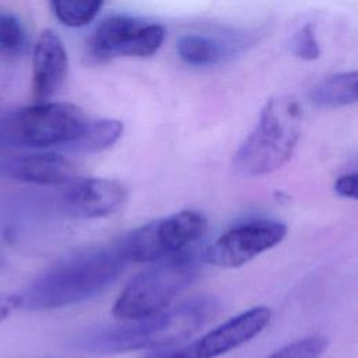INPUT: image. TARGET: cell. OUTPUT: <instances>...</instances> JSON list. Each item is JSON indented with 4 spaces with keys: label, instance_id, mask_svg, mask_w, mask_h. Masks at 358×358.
I'll list each match as a JSON object with an SVG mask.
<instances>
[{
    "label": "cell",
    "instance_id": "obj_1",
    "mask_svg": "<svg viewBox=\"0 0 358 358\" xmlns=\"http://www.w3.org/2000/svg\"><path fill=\"white\" fill-rule=\"evenodd\" d=\"M119 242L70 253L42 271L21 294V306L55 309L83 302L108 288L126 268Z\"/></svg>",
    "mask_w": 358,
    "mask_h": 358
},
{
    "label": "cell",
    "instance_id": "obj_2",
    "mask_svg": "<svg viewBox=\"0 0 358 358\" xmlns=\"http://www.w3.org/2000/svg\"><path fill=\"white\" fill-rule=\"evenodd\" d=\"M220 310L213 296H196L169 310L127 320L123 324H108L81 334L77 348L98 355L150 350L176 344L207 324Z\"/></svg>",
    "mask_w": 358,
    "mask_h": 358
},
{
    "label": "cell",
    "instance_id": "obj_3",
    "mask_svg": "<svg viewBox=\"0 0 358 358\" xmlns=\"http://www.w3.org/2000/svg\"><path fill=\"white\" fill-rule=\"evenodd\" d=\"M302 110L291 95L266 102L259 123L234 158L235 171L246 176L267 175L288 162L301 134Z\"/></svg>",
    "mask_w": 358,
    "mask_h": 358
},
{
    "label": "cell",
    "instance_id": "obj_4",
    "mask_svg": "<svg viewBox=\"0 0 358 358\" xmlns=\"http://www.w3.org/2000/svg\"><path fill=\"white\" fill-rule=\"evenodd\" d=\"M199 274V263L190 253L182 252L162 259L134 277L113 303V316L133 320L161 312L186 289Z\"/></svg>",
    "mask_w": 358,
    "mask_h": 358
},
{
    "label": "cell",
    "instance_id": "obj_5",
    "mask_svg": "<svg viewBox=\"0 0 358 358\" xmlns=\"http://www.w3.org/2000/svg\"><path fill=\"white\" fill-rule=\"evenodd\" d=\"M87 122L77 105L45 101L7 115L0 124V136L17 147L67 145L81 134Z\"/></svg>",
    "mask_w": 358,
    "mask_h": 358
},
{
    "label": "cell",
    "instance_id": "obj_6",
    "mask_svg": "<svg viewBox=\"0 0 358 358\" xmlns=\"http://www.w3.org/2000/svg\"><path fill=\"white\" fill-rule=\"evenodd\" d=\"M206 231L207 218L201 213L183 210L144 224L117 242L129 262L148 263L186 252Z\"/></svg>",
    "mask_w": 358,
    "mask_h": 358
},
{
    "label": "cell",
    "instance_id": "obj_7",
    "mask_svg": "<svg viewBox=\"0 0 358 358\" xmlns=\"http://www.w3.org/2000/svg\"><path fill=\"white\" fill-rule=\"evenodd\" d=\"M165 39V29L157 22L115 14L102 20L90 38V55L98 62L117 56L147 57L154 55Z\"/></svg>",
    "mask_w": 358,
    "mask_h": 358
},
{
    "label": "cell",
    "instance_id": "obj_8",
    "mask_svg": "<svg viewBox=\"0 0 358 358\" xmlns=\"http://www.w3.org/2000/svg\"><path fill=\"white\" fill-rule=\"evenodd\" d=\"M287 227L275 220L257 218L241 222L221 234L206 250L204 260L213 266L235 268L277 246Z\"/></svg>",
    "mask_w": 358,
    "mask_h": 358
},
{
    "label": "cell",
    "instance_id": "obj_9",
    "mask_svg": "<svg viewBox=\"0 0 358 358\" xmlns=\"http://www.w3.org/2000/svg\"><path fill=\"white\" fill-rule=\"evenodd\" d=\"M270 317L271 310L267 306H255L228 319L192 343L140 358H217L255 338L268 324Z\"/></svg>",
    "mask_w": 358,
    "mask_h": 358
},
{
    "label": "cell",
    "instance_id": "obj_10",
    "mask_svg": "<svg viewBox=\"0 0 358 358\" xmlns=\"http://www.w3.org/2000/svg\"><path fill=\"white\" fill-rule=\"evenodd\" d=\"M126 187L112 179H81L62 194L63 210L77 218H101L117 211L126 201Z\"/></svg>",
    "mask_w": 358,
    "mask_h": 358
},
{
    "label": "cell",
    "instance_id": "obj_11",
    "mask_svg": "<svg viewBox=\"0 0 358 358\" xmlns=\"http://www.w3.org/2000/svg\"><path fill=\"white\" fill-rule=\"evenodd\" d=\"M69 57L59 35L52 29L39 34L32 55V95L36 102L52 98L63 85Z\"/></svg>",
    "mask_w": 358,
    "mask_h": 358
},
{
    "label": "cell",
    "instance_id": "obj_12",
    "mask_svg": "<svg viewBox=\"0 0 358 358\" xmlns=\"http://www.w3.org/2000/svg\"><path fill=\"white\" fill-rule=\"evenodd\" d=\"M1 172L15 180L35 185H63L73 179L76 166L57 152H31L8 158Z\"/></svg>",
    "mask_w": 358,
    "mask_h": 358
},
{
    "label": "cell",
    "instance_id": "obj_13",
    "mask_svg": "<svg viewBox=\"0 0 358 358\" xmlns=\"http://www.w3.org/2000/svg\"><path fill=\"white\" fill-rule=\"evenodd\" d=\"M358 74L344 71L319 81L309 92L310 102L322 109H334L357 102Z\"/></svg>",
    "mask_w": 358,
    "mask_h": 358
},
{
    "label": "cell",
    "instance_id": "obj_14",
    "mask_svg": "<svg viewBox=\"0 0 358 358\" xmlns=\"http://www.w3.org/2000/svg\"><path fill=\"white\" fill-rule=\"evenodd\" d=\"M122 133L123 124L116 119L88 120L81 134L66 147L78 152H98L113 145Z\"/></svg>",
    "mask_w": 358,
    "mask_h": 358
},
{
    "label": "cell",
    "instance_id": "obj_15",
    "mask_svg": "<svg viewBox=\"0 0 358 358\" xmlns=\"http://www.w3.org/2000/svg\"><path fill=\"white\" fill-rule=\"evenodd\" d=\"M176 52L190 66H213L225 57V49L220 42L199 34L180 36L176 43Z\"/></svg>",
    "mask_w": 358,
    "mask_h": 358
},
{
    "label": "cell",
    "instance_id": "obj_16",
    "mask_svg": "<svg viewBox=\"0 0 358 358\" xmlns=\"http://www.w3.org/2000/svg\"><path fill=\"white\" fill-rule=\"evenodd\" d=\"M103 0H50L57 20L67 27H83L91 22Z\"/></svg>",
    "mask_w": 358,
    "mask_h": 358
},
{
    "label": "cell",
    "instance_id": "obj_17",
    "mask_svg": "<svg viewBox=\"0 0 358 358\" xmlns=\"http://www.w3.org/2000/svg\"><path fill=\"white\" fill-rule=\"evenodd\" d=\"M28 38L21 21L11 13L0 11V53L21 56L27 50Z\"/></svg>",
    "mask_w": 358,
    "mask_h": 358
},
{
    "label": "cell",
    "instance_id": "obj_18",
    "mask_svg": "<svg viewBox=\"0 0 358 358\" xmlns=\"http://www.w3.org/2000/svg\"><path fill=\"white\" fill-rule=\"evenodd\" d=\"M327 347V340L320 336H310L284 345L267 358H319Z\"/></svg>",
    "mask_w": 358,
    "mask_h": 358
},
{
    "label": "cell",
    "instance_id": "obj_19",
    "mask_svg": "<svg viewBox=\"0 0 358 358\" xmlns=\"http://www.w3.org/2000/svg\"><path fill=\"white\" fill-rule=\"evenodd\" d=\"M289 49L294 56L302 60H315L320 56V46L316 38L315 25H302L291 38Z\"/></svg>",
    "mask_w": 358,
    "mask_h": 358
},
{
    "label": "cell",
    "instance_id": "obj_20",
    "mask_svg": "<svg viewBox=\"0 0 358 358\" xmlns=\"http://www.w3.org/2000/svg\"><path fill=\"white\" fill-rule=\"evenodd\" d=\"M357 186H358V176L355 172H351L340 176L336 180L334 190L341 197L357 199Z\"/></svg>",
    "mask_w": 358,
    "mask_h": 358
},
{
    "label": "cell",
    "instance_id": "obj_21",
    "mask_svg": "<svg viewBox=\"0 0 358 358\" xmlns=\"http://www.w3.org/2000/svg\"><path fill=\"white\" fill-rule=\"evenodd\" d=\"M18 308H21L20 294H0V323Z\"/></svg>",
    "mask_w": 358,
    "mask_h": 358
}]
</instances>
